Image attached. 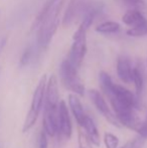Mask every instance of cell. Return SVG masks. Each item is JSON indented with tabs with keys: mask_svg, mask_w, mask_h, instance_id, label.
<instances>
[{
	"mask_svg": "<svg viewBox=\"0 0 147 148\" xmlns=\"http://www.w3.org/2000/svg\"><path fill=\"white\" fill-rule=\"evenodd\" d=\"M64 5V0H59L51 9L43 21L37 28L36 45L40 49H45L51 43L59 25V13Z\"/></svg>",
	"mask_w": 147,
	"mask_h": 148,
	"instance_id": "obj_1",
	"label": "cell"
},
{
	"mask_svg": "<svg viewBox=\"0 0 147 148\" xmlns=\"http://www.w3.org/2000/svg\"><path fill=\"white\" fill-rule=\"evenodd\" d=\"M59 76L63 85L68 90L77 96L85 95V86L81 80L78 69L75 68L68 59L62 62L59 66Z\"/></svg>",
	"mask_w": 147,
	"mask_h": 148,
	"instance_id": "obj_2",
	"label": "cell"
},
{
	"mask_svg": "<svg viewBox=\"0 0 147 148\" xmlns=\"http://www.w3.org/2000/svg\"><path fill=\"white\" fill-rule=\"evenodd\" d=\"M87 28L80 24L73 35V43L69 53V62L79 70L87 53Z\"/></svg>",
	"mask_w": 147,
	"mask_h": 148,
	"instance_id": "obj_3",
	"label": "cell"
},
{
	"mask_svg": "<svg viewBox=\"0 0 147 148\" xmlns=\"http://www.w3.org/2000/svg\"><path fill=\"white\" fill-rule=\"evenodd\" d=\"M89 97H90L92 103L96 107V109L103 115V117L106 119L108 122H110L112 125L116 127H120V123L118 122L116 116L114 115L113 111L109 108L106 100L103 98L101 93L97 90H89Z\"/></svg>",
	"mask_w": 147,
	"mask_h": 148,
	"instance_id": "obj_4",
	"label": "cell"
},
{
	"mask_svg": "<svg viewBox=\"0 0 147 148\" xmlns=\"http://www.w3.org/2000/svg\"><path fill=\"white\" fill-rule=\"evenodd\" d=\"M57 132H59L65 138L70 139L73 134V125H72L70 112L65 101H61L57 111Z\"/></svg>",
	"mask_w": 147,
	"mask_h": 148,
	"instance_id": "obj_5",
	"label": "cell"
},
{
	"mask_svg": "<svg viewBox=\"0 0 147 148\" xmlns=\"http://www.w3.org/2000/svg\"><path fill=\"white\" fill-rule=\"evenodd\" d=\"M109 101H117L135 110L139 108V100L136 98V96L121 85L114 84L113 95L109 98Z\"/></svg>",
	"mask_w": 147,
	"mask_h": 148,
	"instance_id": "obj_6",
	"label": "cell"
},
{
	"mask_svg": "<svg viewBox=\"0 0 147 148\" xmlns=\"http://www.w3.org/2000/svg\"><path fill=\"white\" fill-rule=\"evenodd\" d=\"M44 108L51 110H57L59 104V83L55 75H51L46 82L44 98Z\"/></svg>",
	"mask_w": 147,
	"mask_h": 148,
	"instance_id": "obj_7",
	"label": "cell"
},
{
	"mask_svg": "<svg viewBox=\"0 0 147 148\" xmlns=\"http://www.w3.org/2000/svg\"><path fill=\"white\" fill-rule=\"evenodd\" d=\"M46 82H47L46 75H43V76L40 78V80H39L36 90H34L30 109L34 110V111H36V112H40L41 108H42L43 101H44V98H45Z\"/></svg>",
	"mask_w": 147,
	"mask_h": 148,
	"instance_id": "obj_8",
	"label": "cell"
},
{
	"mask_svg": "<svg viewBox=\"0 0 147 148\" xmlns=\"http://www.w3.org/2000/svg\"><path fill=\"white\" fill-rule=\"evenodd\" d=\"M57 110H51L44 108L42 118V130L46 133L47 136L53 137L57 133Z\"/></svg>",
	"mask_w": 147,
	"mask_h": 148,
	"instance_id": "obj_9",
	"label": "cell"
},
{
	"mask_svg": "<svg viewBox=\"0 0 147 148\" xmlns=\"http://www.w3.org/2000/svg\"><path fill=\"white\" fill-rule=\"evenodd\" d=\"M117 75L122 82L126 84L132 83L133 66L126 57H120L117 60Z\"/></svg>",
	"mask_w": 147,
	"mask_h": 148,
	"instance_id": "obj_10",
	"label": "cell"
},
{
	"mask_svg": "<svg viewBox=\"0 0 147 148\" xmlns=\"http://www.w3.org/2000/svg\"><path fill=\"white\" fill-rule=\"evenodd\" d=\"M69 106L71 109L72 113H73L75 119H76L77 123L80 126L83 125L85 118H86V114H85L84 108H83L82 102L79 99V97L75 94H70L69 95Z\"/></svg>",
	"mask_w": 147,
	"mask_h": 148,
	"instance_id": "obj_11",
	"label": "cell"
},
{
	"mask_svg": "<svg viewBox=\"0 0 147 148\" xmlns=\"http://www.w3.org/2000/svg\"><path fill=\"white\" fill-rule=\"evenodd\" d=\"M81 127H83V129L85 130L84 132L89 137L91 142L94 145H96V146H99L100 145V134H99L98 128H97L94 120L87 115Z\"/></svg>",
	"mask_w": 147,
	"mask_h": 148,
	"instance_id": "obj_12",
	"label": "cell"
},
{
	"mask_svg": "<svg viewBox=\"0 0 147 148\" xmlns=\"http://www.w3.org/2000/svg\"><path fill=\"white\" fill-rule=\"evenodd\" d=\"M122 21L128 26L131 27H135V26L141 25V24L145 23L147 21L146 18L143 16V14L137 9H130L125 12L123 16H122Z\"/></svg>",
	"mask_w": 147,
	"mask_h": 148,
	"instance_id": "obj_13",
	"label": "cell"
},
{
	"mask_svg": "<svg viewBox=\"0 0 147 148\" xmlns=\"http://www.w3.org/2000/svg\"><path fill=\"white\" fill-rule=\"evenodd\" d=\"M132 82L134 83L136 90V98L138 100H140L141 94L143 92V87H144V75L143 71L141 68H139V66H136L133 68V76H132Z\"/></svg>",
	"mask_w": 147,
	"mask_h": 148,
	"instance_id": "obj_14",
	"label": "cell"
},
{
	"mask_svg": "<svg viewBox=\"0 0 147 148\" xmlns=\"http://www.w3.org/2000/svg\"><path fill=\"white\" fill-rule=\"evenodd\" d=\"M99 82H100V86L103 93L109 99L113 95V90H114V83L112 81L110 75L108 73L104 72V71L100 72V74H99Z\"/></svg>",
	"mask_w": 147,
	"mask_h": 148,
	"instance_id": "obj_15",
	"label": "cell"
},
{
	"mask_svg": "<svg viewBox=\"0 0 147 148\" xmlns=\"http://www.w3.org/2000/svg\"><path fill=\"white\" fill-rule=\"evenodd\" d=\"M120 29V24L113 20L101 22L96 26V31L100 33H115Z\"/></svg>",
	"mask_w": 147,
	"mask_h": 148,
	"instance_id": "obj_16",
	"label": "cell"
},
{
	"mask_svg": "<svg viewBox=\"0 0 147 148\" xmlns=\"http://www.w3.org/2000/svg\"><path fill=\"white\" fill-rule=\"evenodd\" d=\"M77 6H78L77 0H70L69 4H68L67 10H66L65 14H64V17H63V25L64 26L69 25V24L72 22V20L74 19L75 14H76Z\"/></svg>",
	"mask_w": 147,
	"mask_h": 148,
	"instance_id": "obj_17",
	"label": "cell"
},
{
	"mask_svg": "<svg viewBox=\"0 0 147 148\" xmlns=\"http://www.w3.org/2000/svg\"><path fill=\"white\" fill-rule=\"evenodd\" d=\"M39 112H36L32 109H29V111L27 112V115H26V118L24 120L23 126H22V132L25 133L27 131H29L32 127L36 124L37 118H38Z\"/></svg>",
	"mask_w": 147,
	"mask_h": 148,
	"instance_id": "obj_18",
	"label": "cell"
},
{
	"mask_svg": "<svg viewBox=\"0 0 147 148\" xmlns=\"http://www.w3.org/2000/svg\"><path fill=\"white\" fill-rule=\"evenodd\" d=\"M34 53H36L34 47L28 45V47H25V49L23 51V53H22L21 57H20V59H19L20 68L26 66L27 64H29L30 62H31V60H34Z\"/></svg>",
	"mask_w": 147,
	"mask_h": 148,
	"instance_id": "obj_19",
	"label": "cell"
},
{
	"mask_svg": "<svg viewBox=\"0 0 147 148\" xmlns=\"http://www.w3.org/2000/svg\"><path fill=\"white\" fill-rule=\"evenodd\" d=\"M126 34L132 37H141L147 35V21L145 23L141 24V25L135 26V27H131L126 31Z\"/></svg>",
	"mask_w": 147,
	"mask_h": 148,
	"instance_id": "obj_20",
	"label": "cell"
},
{
	"mask_svg": "<svg viewBox=\"0 0 147 148\" xmlns=\"http://www.w3.org/2000/svg\"><path fill=\"white\" fill-rule=\"evenodd\" d=\"M104 144L106 148H119V138L113 133L106 132L104 135Z\"/></svg>",
	"mask_w": 147,
	"mask_h": 148,
	"instance_id": "obj_21",
	"label": "cell"
},
{
	"mask_svg": "<svg viewBox=\"0 0 147 148\" xmlns=\"http://www.w3.org/2000/svg\"><path fill=\"white\" fill-rule=\"evenodd\" d=\"M78 143L80 148H93V143L91 142L86 133L82 130L78 132Z\"/></svg>",
	"mask_w": 147,
	"mask_h": 148,
	"instance_id": "obj_22",
	"label": "cell"
},
{
	"mask_svg": "<svg viewBox=\"0 0 147 148\" xmlns=\"http://www.w3.org/2000/svg\"><path fill=\"white\" fill-rule=\"evenodd\" d=\"M46 133L43 130L39 132L38 140H37V148H49V139Z\"/></svg>",
	"mask_w": 147,
	"mask_h": 148,
	"instance_id": "obj_23",
	"label": "cell"
},
{
	"mask_svg": "<svg viewBox=\"0 0 147 148\" xmlns=\"http://www.w3.org/2000/svg\"><path fill=\"white\" fill-rule=\"evenodd\" d=\"M146 139H144L143 137L138 135L134 140H132L131 142L128 143V148H143V145L145 143Z\"/></svg>",
	"mask_w": 147,
	"mask_h": 148,
	"instance_id": "obj_24",
	"label": "cell"
},
{
	"mask_svg": "<svg viewBox=\"0 0 147 148\" xmlns=\"http://www.w3.org/2000/svg\"><path fill=\"white\" fill-rule=\"evenodd\" d=\"M138 135L141 137H143L144 139H147V114H146V117L142 121V124L140 129L138 130Z\"/></svg>",
	"mask_w": 147,
	"mask_h": 148,
	"instance_id": "obj_25",
	"label": "cell"
},
{
	"mask_svg": "<svg viewBox=\"0 0 147 148\" xmlns=\"http://www.w3.org/2000/svg\"><path fill=\"white\" fill-rule=\"evenodd\" d=\"M6 43H7V37H6V36L0 37V55H1L2 51H3Z\"/></svg>",
	"mask_w": 147,
	"mask_h": 148,
	"instance_id": "obj_26",
	"label": "cell"
},
{
	"mask_svg": "<svg viewBox=\"0 0 147 148\" xmlns=\"http://www.w3.org/2000/svg\"><path fill=\"white\" fill-rule=\"evenodd\" d=\"M124 1L127 4H129V5H133V6H139L143 3L142 0H124Z\"/></svg>",
	"mask_w": 147,
	"mask_h": 148,
	"instance_id": "obj_27",
	"label": "cell"
},
{
	"mask_svg": "<svg viewBox=\"0 0 147 148\" xmlns=\"http://www.w3.org/2000/svg\"><path fill=\"white\" fill-rule=\"evenodd\" d=\"M119 148H128V143L126 145H124V146H122V147H119Z\"/></svg>",
	"mask_w": 147,
	"mask_h": 148,
	"instance_id": "obj_28",
	"label": "cell"
},
{
	"mask_svg": "<svg viewBox=\"0 0 147 148\" xmlns=\"http://www.w3.org/2000/svg\"><path fill=\"white\" fill-rule=\"evenodd\" d=\"M1 71H2V68L0 66V74H1Z\"/></svg>",
	"mask_w": 147,
	"mask_h": 148,
	"instance_id": "obj_29",
	"label": "cell"
}]
</instances>
